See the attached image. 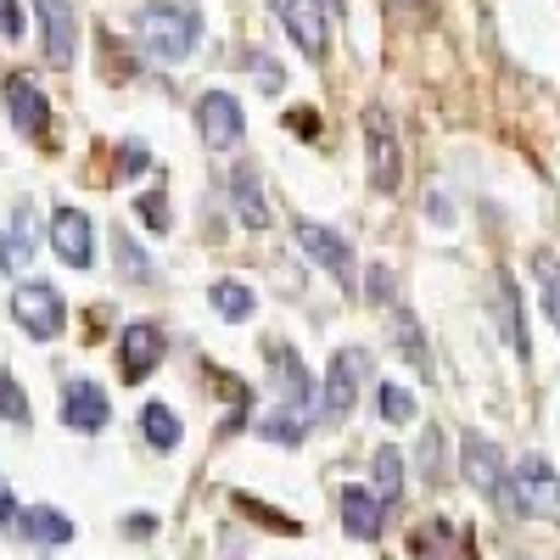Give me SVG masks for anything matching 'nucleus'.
<instances>
[{"instance_id": "f257e3e1", "label": "nucleus", "mask_w": 560, "mask_h": 560, "mask_svg": "<svg viewBox=\"0 0 560 560\" xmlns=\"http://www.w3.org/2000/svg\"><path fill=\"white\" fill-rule=\"evenodd\" d=\"M135 45L147 51L152 62L163 68H179L197 57L202 45V18L191 0H147V7L135 12Z\"/></svg>"}, {"instance_id": "f03ea898", "label": "nucleus", "mask_w": 560, "mask_h": 560, "mask_svg": "<svg viewBox=\"0 0 560 560\" xmlns=\"http://www.w3.org/2000/svg\"><path fill=\"white\" fill-rule=\"evenodd\" d=\"M459 465H465V482H471L482 499H493L499 510H510V516H522V504H516V477L504 471V454H499V443H488V438H465L459 443Z\"/></svg>"}, {"instance_id": "7ed1b4c3", "label": "nucleus", "mask_w": 560, "mask_h": 560, "mask_svg": "<svg viewBox=\"0 0 560 560\" xmlns=\"http://www.w3.org/2000/svg\"><path fill=\"white\" fill-rule=\"evenodd\" d=\"M364 158H370V185L376 191H398L404 185V135L382 102L364 107Z\"/></svg>"}, {"instance_id": "20e7f679", "label": "nucleus", "mask_w": 560, "mask_h": 560, "mask_svg": "<svg viewBox=\"0 0 560 560\" xmlns=\"http://www.w3.org/2000/svg\"><path fill=\"white\" fill-rule=\"evenodd\" d=\"M370 348H337L331 353V370H325V387H319V420L337 427V420L359 404V387L370 382Z\"/></svg>"}, {"instance_id": "39448f33", "label": "nucleus", "mask_w": 560, "mask_h": 560, "mask_svg": "<svg viewBox=\"0 0 560 560\" xmlns=\"http://www.w3.org/2000/svg\"><path fill=\"white\" fill-rule=\"evenodd\" d=\"M12 319L34 342H57L62 325H68V303H62V292L51 287V280H23V287L12 292Z\"/></svg>"}, {"instance_id": "423d86ee", "label": "nucleus", "mask_w": 560, "mask_h": 560, "mask_svg": "<svg viewBox=\"0 0 560 560\" xmlns=\"http://www.w3.org/2000/svg\"><path fill=\"white\" fill-rule=\"evenodd\" d=\"M269 12L280 18V28L292 34V45L303 57H325L331 51V7L325 0H269Z\"/></svg>"}, {"instance_id": "0eeeda50", "label": "nucleus", "mask_w": 560, "mask_h": 560, "mask_svg": "<svg viewBox=\"0 0 560 560\" xmlns=\"http://www.w3.org/2000/svg\"><path fill=\"white\" fill-rule=\"evenodd\" d=\"M197 135L208 152H236L247 140V118H242V102L230 90H208L197 102Z\"/></svg>"}, {"instance_id": "6e6552de", "label": "nucleus", "mask_w": 560, "mask_h": 560, "mask_svg": "<svg viewBox=\"0 0 560 560\" xmlns=\"http://www.w3.org/2000/svg\"><path fill=\"white\" fill-rule=\"evenodd\" d=\"M264 364H269V382H275L280 404H287V409H303V415H319L314 376H308V364H303L287 342H264Z\"/></svg>"}, {"instance_id": "1a4fd4ad", "label": "nucleus", "mask_w": 560, "mask_h": 560, "mask_svg": "<svg viewBox=\"0 0 560 560\" xmlns=\"http://www.w3.org/2000/svg\"><path fill=\"white\" fill-rule=\"evenodd\" d=\"M34 23H39L45 62L73 68V57H79V12H73V0H34Z\"/></svg>"}, {"instance_id": "9d476101", "label": "nucleus", "mask_w": 560, "mask_h": 560, "mask_svg": "<svg viewBox=\"0 0 560 560\" xmlns=\"http://www.w3.org/2000/svg\"><path fill=\"white\" fill-rule=\"evenodd\" d=\"M510 477H516L522 516H555V522H560V477H555V465H549L544 454H522Z\"/></svg>"}, {"instance_id": "9b49d317", "label": "nucleus", "mask_w": 560, "mask_h": 560, "mask_svg": "<svg viewBox=\"0 0 560 560\" xmlns=\"http://www.w3.org/2000/svg\"><path fill=\"white\" fill-rule=\"evenodd\" d=\"M292 236H298V247H303V258H308V264H319L325 275L337 280V287H353V247L337 236V230H325V224L303 219V224L292 230Z\"/></svg>"}, {"instance_id": "f8f14e48", "label": "nucleus", "mask_w": 560, "mask_h": 560, "mask_svg": "<svg viewBox=\"0 0 560 560\" xmlns=\"http://www.w3.org/2000/svg\"><path fill=\"white\" fill-rule=\"evenodd\" d=\"M163 364V331L152 319H135L118 331V376L135 387V382H147L152 370Z\"/></svg>"}, {"instance_id": "ddd939ff", "label": "nucleus", "mask_w": 560, "mask_h": 560, "mask_svg": "<svg viewBox=\"0 0 560 560\" xmlns=\"http://www.w3.org/2000/svg\"><path fill=\"white\" fill-rule=\"evenodd\" d=\"M51 247L68 269H90L96 264V224H90V213L79 208H57L51 213Z\"/></svg>"}, {"instance_id": "4468645a", "label": "nucleus", "mask_w": 560, "mask_h": 560, "mask_svg": "<svg viewBox=\"0 0 560 560\" xmlns=\"http://www.w3.org/2000/svg\"><path fill=\"white\" fill-rule=\"evenodd\" d=\"M0 96H7V113L18 124V135H45V124H51V102H45V90L28 79V73H12L7 84H0Z\"/></svg>"}, {"instance_id": "2eb2a0df", "label": "nucleus", "mask_w": 560, "mask_h": 560, "mask_svg": "<svg viewBox=\"0 0 560 560\" xmlns=\"http://www.w3.org/2000/svg\"><path fill=\"white\" fill-rule=\"evenodd\" d=\"M113 420V404H107V393L96 387V382H68L62 387V427H73V432H102Z\"/></svg>"}, {"instance_id": "dca6fc26", "label": "nucleus", "mask_w": 560, "mask_h": 560, "mask_svg": "<svg viewBox=\"0 0 560 560\" xmlns=\"http://www.w3.org/2000/svg\"><path fill=\"white\" fill-rule=\"evenodd\" d=\"M493 319H499V331H504L510 353H516V359H533L527 319H522V298H516V280H510L504 269H493Z\"/></svg>"}, {"instance_id": "f3484780", "label": "nucleus", "mask_w": 560, "mask_h": 560, "mask_svg": "<svg viewBox=\"0 0 560 560\" xmlns=\"http://www.w3.org/2000/svg\"><path fill=\"white\" fill-rule=\"evenodd\" d=\"M342 527L364 544H376L382 538V493H370V488H342Z\"/></svg>"}, {"instance_id": "a211bd4d", "label": "nucleus", "mask_w": 560, "mask_h": 560, "mask_svg": "<svg viewBox=\"0 0 560 560\" xmlns=\"http://www.w3.org/2000/svg\"><path fill=\"white\" fill-rule=\"evenodd\" d=\"M18 533H23L28 544H39V549H62V544H73V522L62 516V510H51V504H28L23 516H18Z\"/></svg>"}, {"instance_id": "6ab92c4d", "label": "nucleus", "mask_w": 560, "mask_h": 560, "mask_svg": "<svg viewBox=\"0 0 560 560\" xmlns=\"http://www.w3.org/2000/svg\"><path fill=\"white\" fill-rule=\"evenodd\" d=\"M230 202H236V213H242L247 230H264L269 224V202L258 191V168L253 163H242L236 174H230Z\"/></svg>"}, {"instance_id": "aec40b11", "label": "nucleus", "mask_w": 560, "mask_h": 560, "mask_svg": "<svg viewBox=\"0 0 560 560\" xmlns=\"http://www.w3.org/2000/svg\"><path fill=\"white\" fill-rule=\"evenodd\" d=\"M308 420H314V415H303V409L269 404V409L258 415V438H269V443H280V448H298V443L308 438Z\"/></svg>"}, {"instance_id": "412c9836", "label": "nucleus", "mask_w": 560, "mask_h": 560, "mask_svg": "<svg viewBox=\"0 0 560 560\" xmlns=\"http://www.w3.org/2000/svg\"><path fill=\"white\" fill-rule=\"evenodd\" d=\"M387 331H393L398 353H404L415 370H427V364H432V353H427V337H420V319H415V308L393 303V314H387Z\"/></svg>"}, {"instance_id": "4be33fe9", "label": "nucleus", "mask_w": 560, "mask_h": 560, "mask_svg": "<svg viewBox=\"0 0 560 560\" xmlns=\"http://www.w3.org/2000/svg\"><path fill=\"white\" fill-rule=\"evenodd\" d=\"M533 287H538V308L544 319L560 331V253H533Z\"/></svg>"}, {"instance_id": "5701e85b", "label": "nucleus", "mask_w": 560, "mask_h": 560, "mask_svg": "<svg viewBox=\"0 0 560 560\" xmlns=\"http://www.w3.org/2000/svg\"><path fill=\"white\" fill-rule=\"evenodd\" d=\"M208 303H213V314H219V319H230V325H247V319H253V308H258L253 287H242V280H213Z\"/></svg>"}, {"instance_id": "b1692460", "label": "nucleus", "mask_w": 560, "mask_h": 560, "mask_svg": "<svg viewBox=\"0 0 560 560\" xmlns=\"http://www.w3.org/2000/svg\"><path fill=\"white\" fill-rule=\"evenodd\" d=\"M140 432H147V443H152L158 454L179 448V438H185V427H179V415H174L168 404H147V409H140Z\"/></svg>"}, {"instance_id": "393cba45", "label": "nucleus", "mask_w": 560, "mask_h": 560, "mask_svg": "<svg viewBox=\"0 0 560 560\" xmlns=\"http://www.w3.org/2000/svg\"><path fill=\"white\" fill-rule=\"evenodd\" d=\"M113 253H118V275H124V280H135V287H152V280H158L152 258H147V253L135 247V236H129L124 224L113 230Z\"/></svg>"}, {"instance_id": "a878e982", "label": "nucleus", "mask_w": 560, "mask_h": 560, "mask_svg": "<svg viewBox=\"0 0 560 560\" xmlns=\"http://www.w3.org/2000/svg\"><path fill=\"white\" fill-rule=\"evenodd\" d=\"M376 404H382V415L393 420V427H409V420L420 415V404H415V393L404 382H382L376 387Z\"/></svg>"}, {"instance_id": "bb28decb", "label": "nucleus", "mask_w": 560, "mask_h": 560, "mask_svg": "<svg viewBox=\"0 0 560 560\" xmlns=\"http://www.w3.org/2000/svg\"><path fill=\"white\" fill-rule=\"evenodd\" d=\"M376 488H382V504L404 499V454L398 448H376Z\"/></svg>"}, {"instance_id": "cd10ccee", "label": "nucleus", "mask_w": 560, "mask_h": 560, "mask_svg": "<svg viewBox=\"0 0 560 560\" xmlns=\"http://www.w3.org/2000/svg\"><path fill=\"white\" fill-rule=\"evenodd\" d=\"M247 68H253V79H258V90H264V96H280V90H287V68H280L275 57L253 51V57H247Z\"/></svg>"}, {"instance_id": "c85d7f7f", "label": "nucleus", "mask_w": 560, "mask_h": 560, "mask_svg": "<svg viewBox=\"0 0 560 560\" xmlns=\"http://www.w3.org/2000/svg\"><path fill=\"white\" fill-rule=\"evenodd\" d=\"M0 420H12V427H23L28 420V398H23V387L0 370Z\"/></svg>"}, {"instance_id": "c756f323", "label": "nucleus", "mask_w": 560, "mask_h": 560, "mask_svg": "<svg viewBox=\"0 0 560 560\" xmlns=\"http://www.w3.org/2000/svg\"><path fill=\"white\" fill-rule=\"evenodd\" d=\"M135 213L147 230H168V197L163 191H147V197H135Z\"/></svg>"}, {"instance_id": "7c9ffc66", "label": "nucleus", "mask_w": 560, "mask_h": 560, "mask_svg": "<svg viewBox=\"0 0 560 560\" xmlns=\"http://www.w3.org/2000/svg\"><path fill=\"white\" fill-rule=\"evenodd\" d=\"M364 292H370V303H393V269H387V264H370Z\"/></svg>"}, {"instance_id": "2f4dec72", "label": "nucleus", "mask_w": 560, "mask_h": 560, "mask_svg": "<svg viewBox=\"0 0 560 560\" xmlns=\"http://www.w3.org/2000/svg\"><path fill=\"white\" fill-rule=\"evenodd\" d=\"M28 253H34V247H23V242L12 236V230H7V236H0V275L23 269V264H28Z\"/></svg>"}, {"instance_id": "473e14b6", "label": "nucleus", "mask_w": 560, "mask_h": 560, "mask_svg": "<svg viewBox=\"0 0 560 560\" xmlns=\"http://www.w3.org/2000/svg\"><path fill=\"white\" fill-rule=\"evenodd\" d=\"M118 163H124V174H147V163H152V152L140 147V140H124L118 147Z\"/></svg>"}, {"instance_id": "72a5a7b5", "label": "nucleus", "mask_w": 560, "mask_h": 560, "mask_svg": "<svg viewBox=\"0 0 560 560\" xmlns=\"http://www.w3.org/2000/svg\"><path fill=\"white\" fill-rule=\"evenodd\" d=\"M0 34L23 39V7H18V0H0Z\"/></svg>"}, {"instance_id": "f704fd0d", "label": "nucleus", "mask_w": 560, "mask_h": 560, "mask_svg": "<svg viewBox=\"0 0 560 560\" xmlns=\"http://www.w3.org/2000/svg\"><path fill=\"white\" fill-rule=\"evenodd\" d=\"M287 124H292V135H303V140H314V135H319V113H314V107L287 113Z\"/></svg>"}, {"instance_id": "c9c22d12", "label": "nucleus", "mask_w": 560, "mask_h": 560, "mask_svg": "<svg viewBox=\"0 0 560 560\" xmlns=\"http://www.w3.org/2000/svg\"><path fill=\"white\" fill-rule=\"evenodd\" d=\"M18 516H23V510H18V499H12V482L0 477V527H12Z\"/></svg>"}, {"instance_id": "e433bc0d", "label": "nucleus", "mask_w": 560, "mask_h": 560, "mask_svg": "<svg viewBox=\"0 0 560 560\" xmlns=\"http://www.w3.org/2000/svg\"><path fill=\"white\" fill-rule=\"evenodd\" d=\"M427 219L432 224H454V202H443V191H432L427 197Z\"/></svg>"}, {"instance_id": "4c0bfd02", "label": "nucleus", "mask_w": 560, "mask_h": 560, "mask_svg": "<svg viewBox=\"0 0 560 560\" xmlns=\"http://www.w3.org/2000/svg\"><path fill=\"white\" fill-rule=\"evenodd\" d=\"M124 533H129V538H152V533H158V516H129Z\"/></svg>"}, {"instance_id": "58836bf2", "label": "nucleus", "mask_w": 560, "mask_h": 560, "mask_svg": "<svg viewBox=\"0 0 560 560\" xmlns=\"http://www.w3.org/2000/svg\"><path fill=\"white\" fill-rule=\"evenodd\" d=\"M325 7H331V18H342V12H348V0H325Z\"/></svg>"}]
</instances>
